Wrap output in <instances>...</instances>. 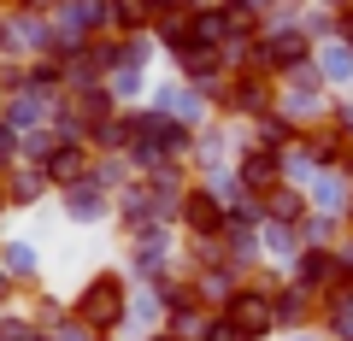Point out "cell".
<instances>
[{
    "label": "cell",
    "instance_id": "1",
    "mask_svg": "<svg viewBox=\"0 0 353 341\" xmlns=\"http://www.w3.org/2000/svg\"><path fill=\"white\" fill-rule=\"evenodd\" d=\"M71 312L83 318L94 335H118V329L130 324V289H124V277H118V271H101V277H88V289L77 294Z\"/></svg>",
    "mask_w": 353,
    "mask_h": 341
},
{
    "label": "cell",
    "instance_id": "2",
    "mask_svg": "<svg viewBox=\"0 0 353 341\" xmlns=\"http://www.w3.org/2000/svg\"><path fill=\"white\" fill-rule=\"evenodd\" d=\"M218 318H224V324H236L248 341H265L271 329H277V312H271V289H248V282H241V289L230 294L224 306H218Z\"/></svg>",
    "mask_w": 353,
    "mask_h": 341
},
{
    "label": "cell",
    "instance_id": "3",
    "mask_svg": "<svg viewBox=\"0 0 353 341\" xmlns=\"http://www.w3.org/2000/svg\"><path fill=\"white\" fill-rule=\"evenodd\" d=\"M183 224L194 229V241H224V229H230V206L218 200L212 189H189V194H183Z\"/></svg>",
    "mask_w": 353,
    "mask_h": 341
},
{
    "label": "cell",
    "instance_id": "4",
    "mask_svg": "<svg viewBox=\"0 0 353 341\" xmlns=\"http://www.w3.org/2000/svg\"><path fill=\"white\" fill-rule=\"evenodd\" d=\"M218 101L230 106V112H271V101H277V76H253V71H236L224 83V94H218Z\"/></svg>",
    "mask_w": 353,
    "mask_h": 341
},
{
    "label": "cell",
    "instance_id": "5",
    "mask_svg": "<svg viewBox=\"0 0 353 341\" xmlns=\"http://www.w3.org/2000/svg\"><path fill=\"white\" fill-rule=\"evenodd\" d=\"M271 312H277V329H306L318 318V294L301 289V282H289V289L271 294Z\"/></svg>",
    "mask_w": 353,
    "mask_h": 341
},
{
    "label": "cell",
    "instance_id": "6",
    "mask_svg": "<svg viewBox=\"0 0 353 341\" xmlns=\"http://www.w3.org/2000/svg\"><path fill=\"white\" fill-rule=\"evenodd\" d=\"M106 206H112V200H106V189H101L94 177H83V183H71V189H65V212H71L77 224H94Z\"/></svg>",
    "mask_w": 353,
    "mask_h": 341
},
{
    "label": "cell",
    "instance_id": "7",
    "mask_svg": "<svg viewBox=\"0 0 353 341\" xmlns=\"http://www.w3.org/2000/svg\"><path fill=\"white\" fill-rule=\"evenodd\" d=\"M41 194H48V177H41V171H18V165H12V177H6V200L30 206V200H41Z\"/></svg>",
    "mask_w": 353,
    "mask_h": 341
},
{
    "label": "cell",
    "instance_id": "8",
    "mask_svg": "<svg viewBox=\"0 0 353 341\" xmlns=\"http://www.w3.org/2000/svg\"><path fill=\"white\" fill-rule=\"evenodd\" d=\"M318 76H324V83H347V76H353V48H341V41L324 48V53H318Z\"/></svg>",
    "mask_w": 353,
    "mask_h": 341
},
{
    "label": "cell",
    "instance_id": "9",
    "mask_svg": "<svg viewBox=\"0 0 353 341\" xmlns=\"http://www.w3.org/2000/svg\"><path fill=\"white\" fill-rule=\"evenodd\" d=\"M6 277L12 282H36V247H24V241L6 247Z\"/></svg>",
    "mask_w": 353,
    "mask_h": 341
},
{
    "label": "cell",
    "instance_id": "10",
    "mask_svg": "<svg viewBox=\"0 0 353 341\" xmlns=\"http://www.w3.org/2000/svg\"><path fill=\"white\" fill-rule=\"evenodd\" d=\"M141 341H176V335H171V329H148V335H141Z\"/></svg>",
    "mask_w": 353,
    "mask_h": 341
},
{
    "label": "cell",
    "instance_id": "11",
    "mask_svg": "<svg viewBox=\"0 0 353 341\" xmlns=\"http://www.w3.org/2000/svg\"><path fill=\"white\" fill-rule=\"evenodd\" d=\"M6 289H12V277H6V265H0V300H6Z\"/></svg>",
    "mask_w": 353,
    "mask_h": 341
}]
</instances>
